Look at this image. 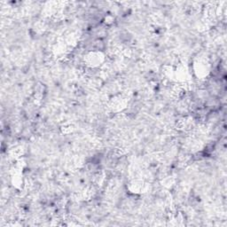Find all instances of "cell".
<instances>
[{
    "mask_svg": "<svg viewBox=\"0 0 227 227\" xmlns=\"http://www.w3.org/2000/svg\"><path fill=\"white\" fill-rule=\"evenodd\" d=\"M73 130H74V126L72 125L71 123H65L64 125L62 126V128H61L62 132L65 133V134L71 133L72 131H73Z\"/></svg>",
    "mask_w": 227,
    "mask_h": 227,
    "instance_id": "cell-1",
    "label": "cell"
}]
</instances>
